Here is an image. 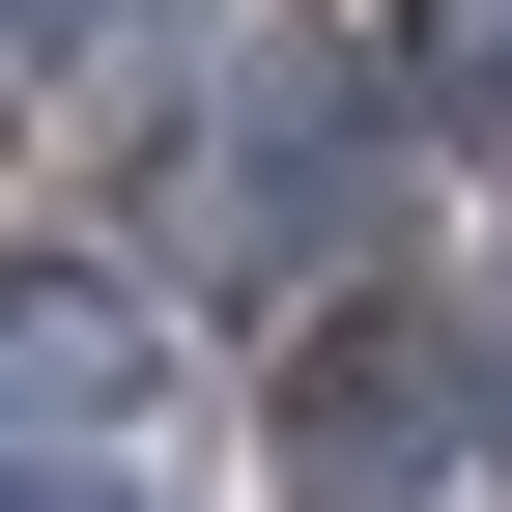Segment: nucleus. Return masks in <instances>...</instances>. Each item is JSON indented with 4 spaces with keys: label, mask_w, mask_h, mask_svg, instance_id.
I'll use <instances>...</instances> for the list:
<instances>
[{
    "label": "nucleus",
    "mask_w": 512,
    "mask_h": 512,
    "mask_svg": "<svg viewBox=\"0 0 512 512\" xmlns=\"http://www.w3.org/2000/svg\"><path fill=\"white\" fill-rule=\"evenodd\" d=\"M427 456H456V342H427L399 285H342L285 342V484H427Z\"/></svg>",
    "instance_id": "1"
},
{
    "label": "nucleus",
    "mask_w": 512,
    "mask_h": 512,
    "mask_svg": "<svg viewBox=\"0 0 512 512\" xmlns=\"http://www.w3.org/2000/svg\"><path fill=\"white\" fill-rule=\"evenodd\" d=\"M0 427H143V285L0 256Z\"/></svg>",
    "instance_id": "2"
},
{
    "label": "nucleus",
    "mask_w": 512,
    "mask_h": 512,
    "mask_svg": "<svg viewBox=\"0 0 512 512\" xmlns=\"http://www.w3.org/2000/svg\"><path fill=\"white\" fill-rule=\"evenodd\" d=\"M0 512H171L143 427H0Z\"/></svg>",
    "instance_id": "3"
},
{
    "label": "nucleus",
    "mask_w": 512,
    "mask_h": 512,
    "mask_svg": "<svg viewBox=\"0 0 512 512\" xmlns=\"http://www.w3.org/2000/svg\"><path fill=\"white\" fill-rule=\"evenodd\" d=\"M399 114H512V0H427L399 29Z\"/></svg>",
    "instance_id": "4"
},
{
    "label": "nucleus",
    "mask_w": 512,
    "mask_h": 512,
    "mask_svg": "<svg viewBox=\"0 0 512 512\" xmlns=\"http://www.w3.org/2000/svg\"><path fill=\"white\" fill-rule=\"evenodd\" d=\"M484 399H512V285H484Z\"/></svg>",
    "instance_id": "5"
}]
</instances>
